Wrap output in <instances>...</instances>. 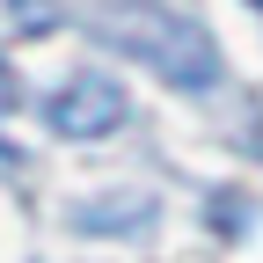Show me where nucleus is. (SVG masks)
<instances>
[{
	"label": "nucleus",
	"mask_w": 263,
	"mask_h": 263,
	"mask_svg": "<svg viewBox=\"0 0 263 263\" xmlns=\"http://www.w3.org/2000/svg\"><path fill=\"white\" fill-rule=\"evenodd\" d=\"M88 29H95L110 51H132L154 81H168V88H183V95L219 88V51H212V37H205L190 15H176V8H154V0H110V8H95Z\"/></svg>",
	"instance_id": "obj_1"
},
{
	"label": "nucleus",
	"mask_w": 263,
	"mask_h": 263,
	"mask_svg": "<svg viewBox=\"0 0 263 263\" xmlns=\"http://www.w3.org/2000/svg\"><path fill=\"white\" fill-rule=\"evenodd\" d=\"M44 124L59 132V139H110V132L124 124V88L110 73H73V81L51 88Z\"/></svg>",
	"instance_id": "obj_2"
},
{
	"label": "nucleus",
	"mask_w": 263,
	"mask_h": 263,
	"mask_svg": "<svg viewBox=\"0 0 263 263\" xmlns=\"http://www.w3.org/2000/svg\"><path fill=\"white\" fill-rule=\"evenodd\" d=\"M15 103H22V81H15V66H8V59H0V117H8Z\"/></svg>",
	"instance_id": "obj_3"
},
{
	"label": "nucleus",
	"mask_w": 263,
	"mask_h": 263,
	"mask_svg": "<svg viewBox=\"0 0 263 263\" xmlns=\"http://www.w3.org/2000/svg\"><path fill=\"white\" fill-rule=\"evenodd\" d=\"M8 15L15 22H44V0H8Z\"/></svg>",
	"instance_id": "obj_4"
},
{
	"label": "nucleus",
	"mask_w": 263,
	"mask_h": 263,
	"mask_svg": "<svg viewBox=\"0 0 263 263\" xmlns=\"http://www.w3.org/2000/svg\"><path fill=\"white\" fill-rule=\"evenodd\" d=\"M249 146H256V154H263V117H256V132H249Z\"/></svg>",
	"instance_id": "obj_5"
},
{
	"label": "nucleus",
	"mask_w": 263,
	"mask_h": 263,
	"mask_svg": "<svg viewBox=\"0 0 263 263\" xmlns=\"http://www.w3.org/2000/svg\"><path fill=\"white\" fill-rule=\"evenodd\" d=\"M249 8H263V0H249Z\"/></svg>",
	"instance_id": "obj_6"
}]
</instances>
